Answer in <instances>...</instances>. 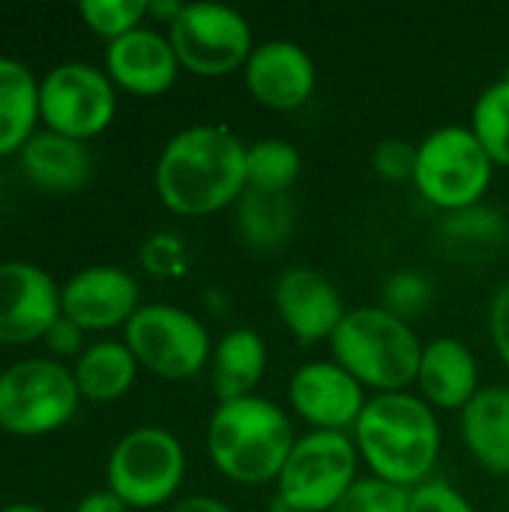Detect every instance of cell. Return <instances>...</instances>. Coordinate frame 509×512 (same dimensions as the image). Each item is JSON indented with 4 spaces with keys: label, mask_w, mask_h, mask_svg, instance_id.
Masks as SVG:
<instances>
[{
    "label": "cell",
    "mask_w": 509,
    "mask_h": 512,
    "mask_svg": "<svg viewBox=\"0 0 509 512\" xmlns=\"http://www.w3.org/2000/svg\"><path fill=\"white\" fill-rule=\"evenodd\" d=\"M81 393L57 360H21L0 372V429L18 438L48 435L72 420Z\"/></svg>",
    "instance_id": "obj_7"
},
{
    "label": "cell",
    "mask_w": 509,
    "mask_h": 512,
    "mask_svg": "<svg viewBox=\"0 0 509 512\" xmlns=\"http://www.w3.org/2000/svg\"><path fill=\"white\" fill-rule=\"evenodd\" d=\"M372 168L378 177L402 183V180H414V168H417V144L405 141V138H384L375 153H372Z\"/></svg>",
    "instance_id": "obj_31"
},
{
    "label": "cell",
    "mask_w": 509,
    "mask_h": 512,
    "mask_svg": "<svg viewBox=\"0 0 509 512\" xmlns=\"http://www.w3.org/2000/svg\"><path fill=\"white\" fill-rule=\"evenodd\" d=\"M279 512H282V510H279Z\"/></svg>",
    "instance_id": "obj_41"
},
{
    "label": "cell",
    "mask_w": 509,
    "mask_h": 512,
    "mask_svg": "<svg viewBox=\"0 0 509 512\" xmlns=\"http://www.w3.org/2000/svg\"><path fill=\"white\" fill-rule=\"evenodd\" d=\"M288 402L315 432H348L369 399L366 387L336 360H312L291 375Z\"/></svg>",
    "instance_id": "obj_12"
},
{
    "label": "cell",
    "mask_w": 509,
    "mask_h": 512,
    "mask_svg": "<svg viewBox=\"0 0 509 512\" xmlns=\"http://www.w3.org/2000/svg\"><path fill=\"white\" fill-rule=\"evenodd\" d=\"M459 414L462 441L474 462L509 477V387H483Z\"/></svg>",
    "instance_id": "obj_20"
},
{
    "label": "cell",
    "mask_w": 509,
    "mask_h": 512,
    "mask_svg": "<svg viewBox=\"0 0 509 512\" xmlns=\"http://www.w3.org/2000/svg\"><path fill=\"white\" fill-rule=\"evenodd\" d=\"M234 213L243 243L261 252L282 249L297 225V207L291 195H276V192L246 189L234 204Z\"/></svg>",
    "instance_id": "obj_23"
},
{
    "label": "cell",
    "mask_w": 509,
    "mask_h": 512,
    "mask_svg": "<svg viewBox=\"0 0 509 512\" xmlns=\"http://www.w3.org/2000/svg\"><path fill=\"white\" fill-rule=\"evenodd\" d=\"M39 120V81L33 72L12 60L0 57V156L21 153V147L36 135Z\"/></svg>",
    "instance_id": "obj_22"
},
{
    "label": "cell",
    "mask_w": 509,
    "mask_h": 512,
    "mask_svg": "<svg viewBox=\"0 0 509 512\" xmlns=\"http://www.w3.org/2000/svg\"><path fill=\"white\" fill-rule=\"evenodd\" d=\"M333 360L363 387L378 393H405L417 384L423 342L414 327L381 306L348 309L330 336Z\"/></svg>",
    "instance_id": "obj_4"
},
{
    "label": "cell",
    "mask_w": 509,
    "mask_h": 512,
    "mask_svg": "<svg viewBox=\"0 0 509 512\" xmlns=\"http://www.w3.org/2000/svg\"><path fill=\"white\" fill-rule=\"evenodd\" d=\"M360 453L348 432H309L297 438L276 480L282 512H330L360 480Z\"/></svg>",
    "instance_id": "obj_6"
},
{
    "label": "cell",
    "mask_w": 509,
    "mask_h": 512,
    "mask_svg": "<svg viewBox=\"0 0 509 512\" xmlns=\"http://www.w3.org/2000/svg\"><path fill=\"white\" fill-rule=\"evenodd\" d=\"M0 512H45V510H39L36 504H9V507H3Z\"/></svg>",
    "instance_id": "obj_39"
},
{
    "label": "cell",
    "mask_w": 509,
    "mask_h": 512,
    "mask_svg": "<svg viewBox=\"0 0 509 512\" xmlns=\"http://www.w3.org/2000/svg\"><path fill=\"white\" fill-rule=\"evenodd\" d=\"M300 150L285 138H261L246 144V189L288 195L300 180Z\"/></svg>",
    "instance_id": "obj_26"
},
{
    "label": "cell",
    "mask_w": 509,
    "mask_h": 512,
    "mask_svg": "<svg viewBox=\"0 0 509 512\" xmlns=\"http://www.w3.org/2000/svg\"><path fill=\"white\" fill-rule=\"evenodd\" d=\"M24 177L45 192H78L93 171L90 150L84 141L60 132H36L18 153Z\"/></svg>",
    "instance_id": "obj_19"
},
{
    "label": "cell",
    "mask_w": 509,
    "mask_h": 512,
    "mask_svg": "<svg viewBox=\"0 0 509 512\" xmlns=\"http://www.w3.org/2000/svg\"><path fill=\"white\" fill-rule=\"evenodd\" d=\"M75 512H129V507L111 492V489H102V492H90L78 501Z\"/></svg>",
    "instance_id": "obj_36"
},
{
    "label": "cell",
    "mask_w": 509,
    "mask_h": 512,
    "mask_svg": "<svg viewBox=\"0 0 509 512\" xmlns=\"http://www.w3.org/2000/svg\"><path fill=\"white\" fill-rule=\"evenodd\" d=\"M351 438L372 477L402 489H417L432 480L441 456V423L435 408L408 390L369 399Z\"/></svg>",
    "instance_id": "obj_2"
},
{
    "label": "cell",
    "mask_w": 509,
    "mask_h": 512,
    "mask_svg": "<svg viewBox=\"0 0 509 512\" xmlns=\"http://www.w3.org/2000/svg\"><path fill=\"white\" fill-rule=\"evenodd\" d=\"M180 9H183V3H177V0H147V15L150 18H159V21H174L177 15H180Z\"/></svg>",
    "instance_id": "obj_38"
},
{
    "label": "cell",
    "mask_w": 509,
    "mask_h": 512,
    "mask_svg": "<svg viewBox=\"0 0 509 512\" xmlns=\"http://www.w3.org/2000/svg\"><path fill=\"white\" fill-rule=\"evenodd\" d=\"M105 72L117 87L135 96H159L177 81L180 60L168 36L153 27H138L108 42Z\"/></svg>",
    "instance_id": "obj_17"
},
{
    "label": "cell",
    "mask_w": 509,
    "mask_h": 512,
    "mask_svg": "<svg viewBox=\"0 0 509 512\" xmlns=\"http://www.w3.org/2000/svg\"><path fill=\"white\" fill-rule=\"evenodd\" d=\"M108 489L135 510L168 504L186 477L183 444L159 426H141L117 441L108 456Z\"/></svg>",
    "instance_id": "obj_8"
},
{
    "label": "cell",
    "mask_w": 509,
    "mask_h": 512,
    "mask_svg": "<svg viewBox=\"0 0 509 512\" xmlns=\"http://www.w3.org/2000/svg\"><path fill=\"white\" fill-rule=\"evenodd\" d=\"M489 333H492L498 357L509 369V282L495 291V297L489 303Z\"/></svg>",
    "instance_id": "obj_34"
},
{
    "label": "cell",
    "mask_w": 509,
    "mask_h": 512,
    "mask_svg": "<svg viewBox=\"0 0 509 512\" xmlns=\"http://www.w3.org/2000/svg\"><path fill=\"white\" fill-rule=\"evenodd\" d=\"M63 318L81 330H111L126 327L141 309V288L132 273L111 264H96L78 270L60 288Z\"/></svg>",
    "instance_id": "obj_14"
},
{
    "label": "cell",
    "mask_w": 509,
    "mask_h": 512,
    "mask_svg": "<svg viewBox=\"0 0 509 512\" xmlns=\"http://www.w3.org/2000/svg\"><path fill=\"white\" fill-rule=\"evenodd\" d=\"M417 384L423 399L441 411H462L483 390L474 351L453 336H441L423 345Z\"/></svg>",
    "instance_id": "obj_18"
},
{
    "label": "cell",
    "mask_w": 509,
    "mask_h": 512,
    "mask_svg": "<svg viewBox=\"0 0 509 512\" xmlns=\"http://www.w3.org/2000/svg\"><path fill=\"white\" fill-rule=\"evenodd\" d=\"M471 132L495 165L509 168V75L492 81L471 108Z\"/></svg>",
    "instance_id": "obj_27"
},
{
    "label": "cell",
    "mask_w": 509,
    "mask_h": 512,
    "mask_svg": "<svg viewBox=\"0 0 509 512\" xmlns=\"http://www.w3.org/2000/svg\"><path fill=\"white\" fill-rule=\"evenodd\" d=\"M78 15L93 33L114 42L144 27L141 21L147 18V0H81Z\"/></svg>",
    "instance_id": "obj_29"
},
{
    "label": "cell",
    "mask_w": 509,
    "mask_h": 512,
    "mask_svg": "<svg viewBox=\"0 0 509 512\" xmlns=\"http://www.w3.org/2000/svg\"><path fill=\"white\" fill-rule=\"evenodd\" d=\"M81 327L78 324H72L69 318H63L60 315V321L48 330V348L54 351V354H60V357H69V354H78L81 351Z\"/></svg>",
    "instance_id": "obj_35"
},
{
    "label": "cell",
    "mask_w": 509,
    "mask_h": 512,
    "mask_svg": "<svg viewBox=\"0 0 509 512\" xmlns=\"http://www.w3.org/2000/svg\"><path fill=\"white\" fill-rule=\"evenodd\" d=\"M156 195L177 216H210L246 192V144L219 123H195L171 135L156 159Z\"/></svg>",
    "instance_id": "obj_1"
},
{
    "label": "cell",
    "mask_w": 509,
    "mask_h": 512,
    "mask_svg": "<svg viewBox=\"0 0 509 512\" xmlns=\"http://www.w3.org/2000/svg\"><path fill=\"white\" fill-rule=\"evenodd\" d=\"M432 300H435V285L420 270H396L384 279L378 306L411 324L432 306Z\"/></svg>",
    "instance_id": "obj_28"
},
{
    "label": "cell",
    "mask_w": 509,
    "mask_h": 512,
    "mask_svg": "<svg viewBox=\"0 0 509 512\" xmlns=\"http://www.w3.org/2000/svg\"><path fill=\"white\" fill-rule=\"evenodd\" d=\"M441 243L456 258H489L507 240V219L492 204H474L465 210L444 213L438 225Z\"/></svg>",
    "instance_id": "obj_25"
},
{
    "label": "cell",
    "mask_w": 509,
    "mask_h": 512,
    "mask_svg": "<svg viewBox=\"0 0 509 512\" xmlns=\"http://www.w3.org/2000/svg\"><path fill=\"white\" fill-rule=\"evenodd\" d=\"M114 114V81L90 63H60L39 81V117L51 132L87 141L105 132Z\"/></svg>",
    "instance_id": "obj_11"
},
{
    "label": "cell",
    "mask_w": 509,
    "mask_h": 512,
    "mask_svg": "<svg viewBox=\"0 0 509 512\" xmlns=\"http://www.w3.org/2000/svg\"><path fill=\"white\" fill-rule=\"evenodd\" d=\"M168 39L180 66L201 78L237 72L255 48L246 15L225 3H183L168 24Z\"/></svg>",
    "instance_id": "obj_10"
},
{
    "label": "cell",
    "mask_w": 509,
    "mask_h": 512,
    "mask_svg": "<svg viewBox=\"0 0 509 512\" xmlns=\"http://www.w3.org/2000/svg\"><path fill=\"white\" fill-rule=\"evenodd\" d=\"M294 444L291 417L264 396L219 402L207 423V456L213 468L240 486L276 483Z\"/></svg>",
    "instance_id": "obj_3"
},
{
    "label": "cell",
    "mask_w": 509,
    "mask_h": 512,
    "mask_svg": "<svg viewBox=\"0 0 509 512\" xmlns=\"http://www.w3.org/2000/svg\"><path fill=\"white\" fill-rule=\"evenodd\" d=\"M171 512H234L225 501L219 498H210V495H192V498H183L177 501Z\"/></svg>",
    "instance_id": "obj_37"
},
{
    "label": "cell",
    "mask_w": 509,
    "mask_h": 512,
    "mask_svg": "<svg viewBox=\"0 0 509 512\" xmlns=\"http://www.w3.org/2000/svg\"><path fill=\"white\" fill-rule=\"evenodd\" d=\"M408 512H477L474 504L447 480H426L411 489Z\"/></svg>",
    "instance_id": "obj_33"
},
{
    "label": "cell",
    "mask_w": 509,
    "mask_h": 512,
    "mask_svg": "<svg viewBox=\"0 0 509 512\" xmlns=\"http://www.w3.org/2000/svg\"><path fill=\"white\" fill-rule=\"evenodd\" d=\"M267 372V342L252 327L228 330L210 354V387L219 402L255 396Z\"/></svg>",
    "instance_id": "obj_21"
},
{
    "label": "cell",
    "mask_w": 509,
    "mask_h": 512,
    "mask_svg": "<svg viewBox=\"0 0 509 512\" xmlns=\"http://www.w3.org/2000/svg\"><path fill=\"white\" fill-rule=\"evenodd\" d=\"M60 285L27 261L0 264V345H27L60 321Z\"/></svg>",
    "instance_id": "obj_13"
},
{
    "label": "cell",
    "mask_w": 509,
    "mask_h": 512,
    "mask_svg": "<svg viewBox=\"0 0 509 512\" xmlns=\"http://www.w3.org/2000/svg\"><path fill=\"white\" fill-rule=\"evenodd\" d=\"M138 360L126 342H96L78 354L72 369L78 393L90 402H114L135 384Z\"/></svg>",
    "instance_id": "obj_24"
},
{
    "label": "cell",
    "mask_w": 509,
    "mask_h": 512,
    "mask_svg": "<svg viewBox=\"0 0 509 512\" xmlns=\"http://www.w3.org/2000/svg\"><path fill=\"white\" fill-rule=\"evenodd\" d=\"M495 177V162L471 126H441L417 144L414 186L441 213L483 204Z\"/></svg>",
    "instance_id": "obj_5"
},
{
    "label": "cell",
    "mask_w": 509,
    "mask_h": 512,
    "mask_svg": "<svg viewBox=\"0 0 509 512\" xmlns=\"http://www.w3.org/2000/svg\"><path fill=\"white\" fill-rule=\"evenodd\" d=\"M408 507H411V489L393 486L369 474L360 477L330 512H408Z\"/></svg>",
    "instance_id": "obj_30"
},
{
    "label": "cell",
    "mask_w": 509,
    "mask_h": 512,
    "mask_svg": "<svg viewBox=\"0 0 509 512\" xmlns=\"http://www.w3.org/2000/svg\"><path fill=\"white\" fill-rule=\"evenodd\" d=\"M243 78L255 102L291 111L312 99L318 84V69L312 54L291 39H267L258 42L243 66Z\"/></svg>",
    "instance_id": "obj_15"
},
{
    "label": "cell",
    "mask_w": 509,
    "mask_h": 512,
    "mask_svg": "<svg viewBox=\"0 0 509 512\" xmlns=\"http://www.w3.org/2000/svg\"><path fill=\"white\" fill-rule=\"evenodd\" d=\"M141 264L153 276H180L186 270V246L174 234H153L141 246Z\"/></svg>",
    "instance_id": "obj_32"
},
{
    "label": "cell",
    "mask_w": 509,
    "mask_h": 512,
    "mask_svg": "<svg viewBox=\"0 0 509 512\" xmlns=\"http://www.w3.org/2000/svg\"><path fill=\"white\" fill-rule=\"evenodd\" d=\"M129 351L138 366L150 369L168 381H186L210 366V333L207 327L186 309L171 303L141 306L126 324Z\"/></svg>",
    "instance_id": "obj_9"
},
{
    "label": "cell",
    "mask_w": 509,
    "mask_h": 512,
    "mask_svg": "<svg viewBox=\"0 0 509 512\" xmlns=\"http://www.w3.org/2000/svg\"><path fill=\"white\" fill-rule=\"evenodd\" d=\"M507 501H509V486H507Z\"/></svg>",
    "instance_id": "obj_40"
},
{
    "label": "cell",
    "mask_w": 509,
    "mask_h": 512,
    "mask_svg": "<svg viewBox=\"0 0 509 512\" xmlns=\"http://www.w3.org/2000/svg\"><path fill=\"white\" fill-rule=\"evenodd\" d=\"M273 303L279 321L297 336L303 345H315L321 339L330 342L336 327L345 318V303L339 288L312 267H288L276 279Z\"/></svg>",
    "instance_id": "obj_16"
}]
</instances>
